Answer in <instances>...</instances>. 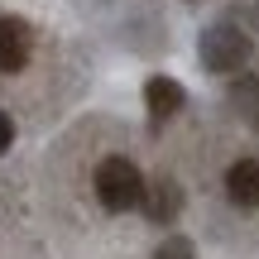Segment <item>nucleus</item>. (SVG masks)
<instances>
[{
    "label": "nucleus",
    "instance_id": "obj_1",
    "mask_svg": "<svg viewBox=\"0 0 259 259\" xmlns=\"http://www.w3.org/2000/svg\"><path fill=\"white\" fill-rule=\"evenodd\" d=\"M92 183H96V202L106 211H135L139 197H144V173L130 158H101Z\"/></svg>",
    "mask_w": 259,
    "mask_h": 259
},
{
    "label": "nucleus",
    "instance_id": "obj_2",
    "mask_svg": "<svg viewBox=\"0 0 259 259\" xmlns=\"http://www.w3.org/2000/svg\"><path fill=\"white\" fill-rule=\"evenodd\" d=\"M245 63H250V34H245L240 24L221 19V24H211V29L202 34V67H206V72L235 77Z\"/></svg>",
    "mask_w": 259,
    "mask_h": 259
},
{
    "label": "nucleus",
    "instance_id": "obj_3",
    "mask_svg": "<svg viewBox=\"0 0 259 259\" xmlns=\"http://www.w3.org/2000/svg\"><path fill=\"white\" fill-rule=\"evenodd\" d=\"M139 211H144L154 226H173L178 211H183V187H178V178H168V173L149 178L144 197H139Z\"/></svg>",
    "mask_w": 259,
    "mask_h": 259
},
{
    "label": "nucleus",
    "instance_id": "obj_4",
    "mask_svg": "<svg viewBox=\"0 0 259 259\" xmlns=\"http://www.w3.org/2000/svg\"><path fill=\"white\" fill-rule=\"evenodd\" d=\"M34 58V29L19 15H0V72H24Z\"/></svg>",
    "mask_w": 259,
    "mask_h": 259
},
{
    "label": "nucleus",
    "instance_id": "obj_5",
    "mask_svg": "<svg viewBox=\"0 0 259 259\" xmlns=\"http://www.w3.org/2000/svg\"><path fill=\"white\" fill-rule=\"evenodd\" d=\"M183 106H187V92L173 82V77H149V82H144V111H149V120H154V125L173 120Z\"/></svg>",
    "mask_w": 259,
    "mask_h": 259
},
{
    "label": "nucleus",
    "instance_id": "obj_6",
    "mask_svg": "<svg viewBox=\"0 0 259 259\" xmlns=\"http://www.w3.org/2000/svg\"><path fill=\"white\" fill-rule=\"evenodd\" d=\"M226 197L240 211H254L259 206V158H235L226 168Z\"/></svg>",
    "mask_w": 259,
    "mask_h": 259
},
{
    "label": "nucleus",
    "instance_id": "obj_7",
    "mask_svg": "<svg viewBox=\"0 0 259 259\" xmlns=\"http://www.w3.org/2000/svg\"><path fill=\"white\" fill-rule=\"evenodd\" d=\"M231 101L240 106L245 115H259V77L235 72V82H231Z\"/></svg>",
    "mask_w": 259,
    "mask_h": 259
},
{
    "label": "nucleus",
    "instance_id": "obj_8",
    "mask_svg": "<svg viewBox=\"0 0 259 259\" xmlns=\"http://www.w3.org/2000/svg\"><path fill=\"white\" fill-rule=\"evenodd\" d=\"M154 259H197V250H192L187 235H168V240L154 250Z\"/></svg>",
    "mask_w": 259,
    "mask_h": 259
},
{
    "label": "nucleus",
    "instance_id": "obj_9",
    "mask_svg": "<svg viewBox=\"0 0 259 259\" xmlns=\"http://www.w3.org/2000/svg\"><path fill=\"white\" fill-rule=\"evenodd\" d=\"M10 144H15V120H10V115L0 111V154H5Z\"/></svg>",
    "mask_w": 259,
    "mask_h": 259
}]
</instances>
